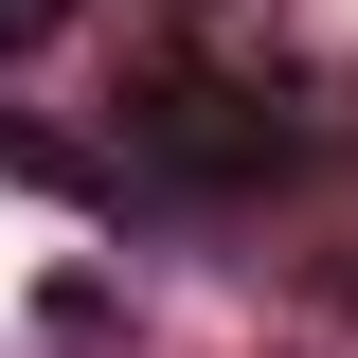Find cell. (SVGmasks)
Wrapping results in <instances>:
<instances>
[{"instance_id": "cell-1", "label": "cell", "mask_w": 358, "mask_h": 358, "mask_svg": "<svg viewBox=\"0 0 358 358\" xmlns=\"http://www.w3.org/2000/svg\"><path fill=\"white\" fill-rule=\"evenodd\" d=\"M305 162V108H287V72L268 54H143L126 72V126H108V215L126 197H162V215H197V197H251V179Z\"/></svg>"}, {"instance_id": "cell-2", "label": "cell", "mask_w": 358, "mask_h": 358, "mask_svg": "<svg viewBox=\"0 0 358 358\" xmlns=\"http://www.w3.org/2000/svg\"><path fill=\"white\" fill-rule=\"evenodd\" d=\"M72 36V0H0V72H18V54H54Z\"/></svg>"}]
</instances>
